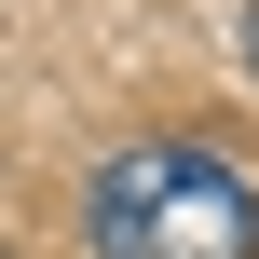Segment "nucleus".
Masks as SVG:
<instances>
[{"label": "nucleus", "instance_id": "f03ea898", "mask_svg": "<svg viewBox=\"0 0 259 259\" xmlns=\"http://www.w3.org/2000/svg\"><path fill=\"white\" fill-rule=\"evenodd\" d=\"M246 68H259V0H246Z\"/></svg>", "mask_w": 259, "mask_h": 259}, {"label": "nucleus", "instance_id": "f257e3e1", "mask_svg": "<svg viewBox=\"0 0 259 259\" xmlns=\"http://www.w3.org/2000/svg\"><path fill=\"white\" fill-rule=\"evenodd\" d=\"M82 232L96 259H259V178L205 137H150V150L96 164Z\"/></svg>", "mask_w": 259, "mask_h": 259}]
</instances>
